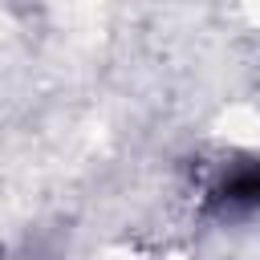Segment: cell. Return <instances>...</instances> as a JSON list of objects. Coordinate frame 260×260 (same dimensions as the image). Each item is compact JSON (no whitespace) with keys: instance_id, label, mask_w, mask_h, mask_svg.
I'll return each instance as SVG.
<instances>
[{"instance_id":"6da1fadb","label":"cell","mask_w":260,"mask_h":260,"mask_svg":"<svg viewBox=\"0 0 260 260\" xmlns=\"http://www.w3.org/2000/svg\"><path fill=\"white\" fill-rule=\"evenodd\" d=\"M219 195H223L228 203H236V207H256V203H260V167L252 162V167L232 171Z\"/></svg>"}]
</instances>
